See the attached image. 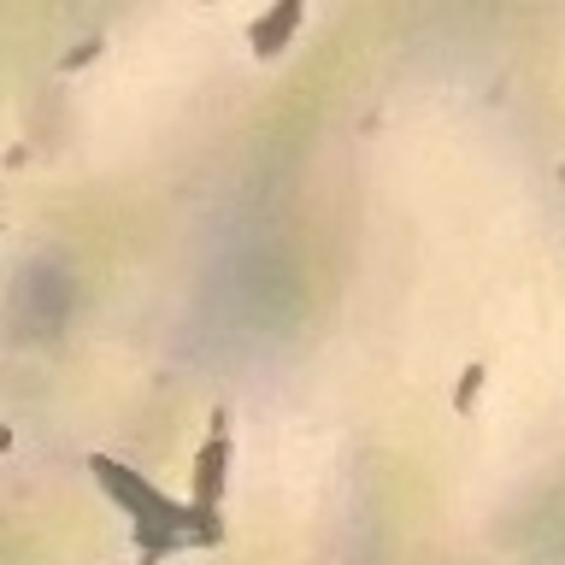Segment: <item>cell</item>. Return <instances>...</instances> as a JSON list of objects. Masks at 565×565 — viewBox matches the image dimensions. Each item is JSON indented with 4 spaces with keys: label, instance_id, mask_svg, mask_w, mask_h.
Listing matches in <instances>:
<instances>
[{
    "label": "cell",
    "instance_id": "1",
    "mask_svg": "<svg viewBox=\"0 0 565 565\" xmlns=\"http://www.w3.org/2000/svg\"><path fill=\"white\" fill-rule=\"evenodd\" d=\"M224 459H230V436H224V418H212V436H206L201 459H194V494H201V512H212L218 494H224Z\"/></svg>",
    "mask_w": 565,
    "mask_h": 565
},
{
    "label": "cell",
    "instance_id": "2",
    "mask_svg": "<svg viewBox=\"0 0 565 565\" xmlns=\"http://www.w3.org/2000/svg\"><path fill=\"white\" fill-rule=\"evenodd\" d=\"M300 0H282V7H271V12H259L254 18V30H247V42H254V53L259 60H271V53H282L289 47V35L300 30Z\"/></svg>",
    "mask_w": 565,
    "mask_h": 565
},
{
    "label": "cell",
    "instance_id": "3",
    "mask_svg": "<svg viewBox=\"0 0 565 565\" xmlns=\"http://www.w3.org/2000/svg\"><path fill=\"white\" fill-rule=\"evenodd\" d=\"M477 388H483V365H466L459 371V388H454V413H471Z\"/></svg>",
    "mask_w": 565,
    "mask_h": 565
}]
</instances>
